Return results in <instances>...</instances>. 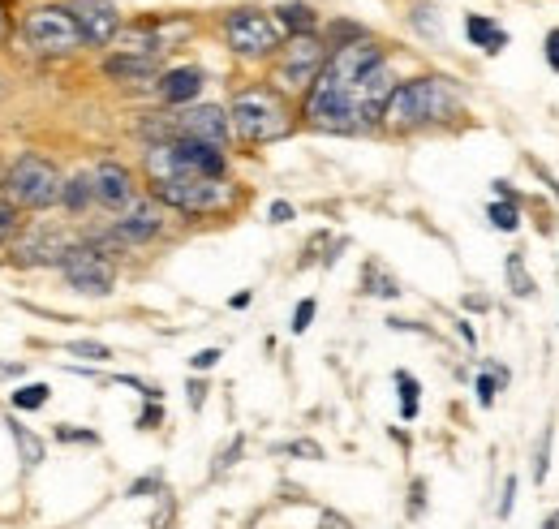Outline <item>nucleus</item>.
<instances>
[{"label": "nucleus", "instance_id": "1", "mask_svg": "<svg viewBox=\"0 0 559 529\" xmlns=\"http://www.w3.org/2000/svg\"><path fill=\"white\" fill-rule=\"evenodd\" d=\"M461 112V95L448 78H409L400 82L396 95L387 99L383 108V125L396 134H413V130H426V125H439Z\"/></svg>", "mask_w": 559, "mask_h": 529}, {"label": "nucleus", "instance_id": "2", "mask_svg": "<svg viewBox=\"0 0 559 529\" xmlns=\"http://www.w3.org/2000/svg\"><path fill=\"white\" fill-rule=\"evenodd\" d=\"M228 121H233V134L241 142H276L293 130V112H289V99H284L276 87H246L233 95L228 104Z\"/></svg>", "mask_w": 559, "mask_h": 529}, {"label": "nucleus", "instance_id": "3", "mask_svg": "<svg viewBox=\"0 0 559 529\" xmlns=\"http://www.w3.org/2000/svg\"><path fill=\"white\" fill-rule=\"evenodd\" d=\"M151 190L164 207L181 211V216H220L237 198V190L224 177H203V173H172L164 181H151Z\"/></svg>", "mask_w": 559, "mask_h": 529}, {"label": "nucleus", "instance_id": "4", "mask_svg": "<svg viewBox=\"0 0 559 529\" xmlns=\"http://www.w3.org/2000/svg\"><path fill=\"white\" fill-rule=\"evenodd\" d=\"M5 198L13 207H31V211H43V207H56L65 203V177L61 168L43 155H18L13 168L5 173Z\"/></svg>", "mask_w": 559, "mask_h": 529}, {"label": "nucleus", "instance_id": "5", "mask_svg": "<svg viewBox=\"0 0 559 529\" xmlns=\"http://www.w3.org/2000/svg\"><path fill=\"white\" fill-rule=\"evenodd\" d=\"M22 39H26V48L39 52V56H74L86 44L74 9H65V5H35V9H26L22 13Z\"/></svg>", "mask_w": 559, "mask_h": 529}, {"label": "nucleus", "instance_id": "6", "mask_svg": "<svg viewBox=\"0 0 559 529\" xmlns=\"http://www.w3.org/2000/svg\"><path fill=\"white\" fill-rule=\"evenodd\" d=\"M155 142H177V138H190V142H211V147H228L233 138V121H228L224 108L215 104H198V108H181L164 121H151L142 125Z\"/></svg>", "mask_w": 559, "mask_h": 529}, {"label": "nucleus", "instance_id": "7", "mask_svg": "<svg viewBox=\"0 0 559 529\" xmlns=\"http://www.w3.org/2000/svg\"><path fill=\"white\" fill-rule=\"evenodd\" d=\"M284 26L263 9H233L224 18V39L237 56H271L284 48Z\"/></svg>", "mask_w": 559, "mask_h": 529}, {"label": "nucleus", "instance_id": "8", "mask_svg": "<svg viewBox=\"0 0 559 529\" xmlns=\"http://www.w3.org/2000/svg\"><path fill=\"white\" fill-rule=\"evenodd\" d=\"M327 56H332V48H327L323 39H314V35H293L289 44H284V56H280L276 78H271V82H276V87H284V91H310L314 78L323 74Z\"/></svg>", "mask_w": 559, "mask_h": 529}, {"label": "nucleus", "instance_id": "9", "mask_svg": "<svg viewBox=\"0 0 559 529\" xmlns=\"http://www.w3.org/2000/svg\"><path fill=\"white\" fill-rule=\"evenodd\" d=\"M61 271H65L69 289H78L86 297H108L112 284H117V267H112V259L95 246V241H86V246H69Z\"/></svg>", "mask_w": 559, "mask_h": 529}, {"label": "nucleus", "instance_id": "10", "mask_svg": "<svg viewBox=\"0 0 559 529\" xmlns=\"http://www.w3.org/2000/svg\"><path fill=\"white\" fill-rule=\"evenodd\" d=\"M112 233H117L125 246H142V241L160 237L164 233V203L160 198H134V203L121 211V220L112 224Z\"/></svg>", "mask_w": 559, "mask_h": 529}, {"label": "nucleus", "instance_id": "11", "mask_svg": "<svg viewBox=\"0 0 559 529\" xmlns=\"http://www.w3.org/2000/svg\"><path fill=\"white\" fill-rule=\"evenodd\" d=\"M74 18L82 26L86 44L104 48V44H117L121 35V13L112 0H74Z\"/></svg>", "mask_w": 559, "mask_h": 529}, {"label": "nucleus", "instance_id": "12", "mask_svg": "<svg viewBox=\"0 0 559 529\" xmlns=\"http://www.w3.org/2000/svg\"><path fill=\"white\" fill-rule=\"evenodd\" d=\"M13 254H18V263H26V267H43V263L61 267L65 254H69V237L56 233V228H48V224H39V228H31V233H22L18 241H13Z\"/></svg>", "mask_w": 559, "mask_h": 529}, {"label": "nucleus", "instance_id": "13", "mask_svg": "<svg viewBox=\"0 0 559 529\" xmlns=\"http://www.w3.org/2000/svg\"><path fill=\"white\" fill-rule=\"evenodd\" d=\"M91 177H95V203H104V207H112V211H125V207L138 198L134 173H129L121 160H99Z\"/></svg>", "mask_w": 559, "mask_h": 529}, {"label": "nucleus", "instance_id": "14", "mask_svg": "<svg viewBox=\"0 0 559 529\" xmlns=\"http://www.w3.org/2000/svg\"><path fill=\"white\" fill-rule=\"evenodd\" d=\"M198 91H203V69H194V65L168 69V74L160 78V99L172 108H185L190 99H198Z\"/></svg>", "mask_w": 559, "mask_h": 529}, {"label": "nucleus", "instance_id": "15", "mask_svg": "<svg viewBox=\"0 0 559 529\" xmlns=\"http://www.w3.org/2000/svg\"><path fill=\"white\" fill-rule=\"evenodd\" d=\"M465 35L473 39V48H482L486 56H499L508 48V31L495 26L491 18H482V13H465Z\"/></svg>", "mask_w": 559, "mask_h": 529}, {"label": "nucleus", "instance_id": "16", "mask_svg": "<svg viewBox=\"0 0 559 529\" xmlns=\"http://www.w3.org/2000/svg\"><path fill=\"white\" fill-rule=\"evenodd\" d=\"M104 74L117 78V82H134V78H155L160 74V56H108L104 61Z\"/></svg>", "mask_w": 559, "mask_h": 529}, {"label": "nucleus", "instance_id": "17", "mask_svg": "<svg viewBox=\"0 0 559 529\" xmlns=\"http://www.w3.org/2000/svg\"><path fill=\"white\" fill-rule=\"evenodd\" d=\"M276 22L284 26V31H293V35H314V26H319V13H314L310 5H301V0H289V5L276 9Z\"/></svg>", "mask_w": 559, "mask_h": 529}, {"label": "nucleus", "instance_id": "18", "mask_svg": "<svg viewBox=\"0 0 559 529\" xmlns=\"http://www.w3.org/2000/svg\"><path fill=\"white\" fill-rule=\"evenodd\" d=\"M91 203H95V177H91V173L69 177V181H65V207H69V211H86Z\"/></svg>", "mask_w": 559, "mask_h": 529}, {"label": "nucleus", "instance_id": "19", "mask_svg": "<svg viewBox=\"0 0 559 529\" xmlns=\"http://www.w3.org/2000/svg\"><path fill=\"white\" fill-rule=\"evenodd\" d=\"M396 388H400V418L413 422L418 418V396H422V383L409 375V370H396Z\"/></svg>", "mask_w": 559, "mask_h": 529}, {"label": "nucleus", "instance_id": "20", "mask_svg": "<svg viewBox=\"0 0 559 529\" xmlns=\"http://www.w3.org/2000/svg\"><path fill=\"white\" fill-rule=\"evenodd\" d=\"M362 284H366V293H370V297H400V284H396V276H387V271H383L379 263H366V271H362Z\"/></svg>", "mask_w": 559, "mask_h": 529}, {"label": "nucleus", "instance_id": "21", "mask_svg": "<svg viewBox=\"0 0 559 529\" xmlns=\"http://www.w3.org/2000/svg\"><path fill=\"white\" fill-rule=\"evenodd\" d=\"M504 271H508V284H512L516 297H534V280H529V271H525V254H521V250L508 254V259H504Z\"/></svg>", "mask_w": 559, "mask_h": 529}, {"label": "nucleus", "instance_id": "22", "mask_svg": "<svg viewBox=\"0 0 559 529\" xmlns=\"http://www.w3.org/2000/svg\"><path fill=\"white\" fill-rule=\"evenodd\" d=\"M486 216H491V224L499 228V233H516V228H521V203H504V198H495Z\"/></svg>", "mask_w": 559, "mask_h": 529}, {"label": "nucleus", "instance_id": "23", "mask_svg": "<svg viewBox=\"0 0 559 529\" xmlns=\"http://www.w3.org/2000/svg\"><path fill=\"white\" fill-rule=\"evenodd\" d=\"M551 443H555V431L547 426V431H542V443L534 448V461H529V469H534V482H538V486L547 482V474H551Z\"/></svg>", "mask_w": 559, "mask_h": 529}, {"label": "nucleus", "instance_id": "24", "mask_svg": "<svg viewBox=\"0 0 559 529\" xmlns=\"http://www.w3.org/2000/svg\"><path fill=\"white\" fill-rule=\"evenodd\" d=\"M18 228H22L18 207H13L9 198H0V250H5L9 241H18Z\"/></svg>", "mask_w": 559, "mask_h": 529}, {"label": "nucleus", "instance_id": "25", "mask_svg": "<svg viewBox=\"0 0 559 529\" xmlns=\"http://www.w3.org/2000/svg\"><path fill=\"white\" fill-rule=\"evenodd\" d=\"M48 396H52L48 383H26V388L13 392V409H39L48 405Z\"/></svg>", "mask_w": 559, "mask_h": 529}, {"label": "nucleus", "instance_id": "26", "mask_svg": "<svg viewBox=\"0 0 559 529\" xmlns=\"http://www.w3.org/2000/svg\"><path fill=\"white\" fill-rule=\"evenodd\" d=\"M9 431H13V439H18V448H22V461H26V465H39V461H43V443H39L31 431H26V426H18V422H13Z\"/></svg>", "mask_w": 559, "mask_h": 529}, {"label": "nucleus", "instance_id": "27", "mask_svg": "<svg viewBox=\"0 0 559 529\" xmlns=\"http://www.w3.org/2000/svg\"><path fill=\"white\" fill-rule=\"evenodd\" d=\"M473 392H478V405L482 409H495V400H499V392H504V383H499L491 370L482 366V375H478V383H473Z\"/></svg>", "mask_w": 559, "mask_h": 529}, {"label": "nucleus", "instance_id": "28", "mask_svg": "<svg viewBox=\"0 0 559 529\" xmlns=\"http://www.w3.org/2000/svg\"><path fill=\"white\" fill-rule=\"evenodd\" d=\"M413 26H418L426 39L443 44V26H439V13H435V9H413Z\"/></svg>", "mask_w": 559, "mask_h": 529}, {"label": "nucleus", "instance_id": "29", "mask_svg": "<svg viewBox=\"0 0 559 529\" xmlns=\"http://www.w3.org/2000/svg\"><path fill=\"white\" fill-rule=\"evenodd\" d=\"M69 353H74V357H91V362H108V357H112V349L99 345V340H74Z\"/></svg>", "mask_w": 559, "mask_h": 529}, {"label": "nucleus", "instance_id": "30", "mask_svg": "<svg viewBox=\"0 0 559 529\" xmlns=\"http://www.w3.org/2000/svg\"><path fill=\"white\" fill-rule=\"evenodd\" d=\"M314 310H319V302H314V297H301V302H297V310H293V332L301 336V332H306V327L314 323Z\"/></svg>", "mask_w": 559, "mask_h": 529}, {"label": "nucleus", "instance_id": "31", "mask_svg": "<svg viewBox=\"0 0 559 529\" xmlns=\"http://www.w3.org/2000/svg\"><path fill=\"white\" fill-rule=\"evenodd\" d=\"M512 504H516V478L508 474V478H504V495H499L495 517H499V521H508V517H512Z\"/></svg>", "mask_w": 559, "mask_h": 529}, {"label": "nucleus", "instance_id": "32", "mask_svg": "<svg viewBox=\"0 0 559 529\" xmlns=\"http://www.w3.org/2000/svg\"><path fill=\"white\" fill-rule=\"evenodd\" d=\"M280 452H293V456H310V461H323V448L319 443H310V439H297V443H284Z\"/></svg>", "mask_w": 559, "mask_h": 529}, {"label": "nucleus", "instance_id": "33", "mask_svg": "<svg viewBox=\"0 0 559 529\" xmlns=\"http://www.w3.org/2000/svg\"><path fill=\"white\" fill-rule=\"evenodd\" d=\"M409 517H422V508H426V482L422 478H413V486H409Z\"/></svg>", "mask_w": 559, "mask_h": 529}, {"label": "nucleus", "instance_id": "34", "mask_svg": "<svg viewBox=\"0 0 559 529\" xmlns=\"http://www.w3.org/2000/svg\"><path fill=\"white\" fill-rule=\"evenodd\" d=\"M155 491H160V474H151V478H138L134 486H129V499H142V495H155Z\"/></svg>", "mask_w": 559, "mask_h": 529}, {"label": "nucleus", "instance_id": "35", "mask_svg": "<svg viewBox=\"0 0 559 529\" xmlns=\"http://www.w3.org/2000/svg\"><path fill=\"white\" fill-rule=\"evenodd\" d=\"M56 439H65V443H99L95 431H74V426H61V431H56Z\"/></svg>", "mask_w": 559, "mask_h": 529}, {"label": "nucleus", "instance_id": "36", "mask_svg": "<svg viewBox=\"0 0 559 529\" xmlns=\"http://www.w3.org/2000/svg\"><path fill=\"white\" fill-rule=\"evenodd\" d=\"M319 529H353V521H349V517H340V512H332V508H323Z\"/></svg>", "mask_w": 559, "mask_h": 529}, {"label": "nucleus", "instance_id": "37", "mask_svg": "<svg viewBox=\"0 0 559 529\" xmlns=\"http://www.w3.org/2000/svg\"><path fill=\"white\" fill-rule=\"evenodd\" d=\"M220 357H224L220 349H203V353H194V357H190V366H194V370H211L215 362H220Z\"/></svg>", "mask_w": 559, "mask_h": 529}, {"label": "nucleus", "instance_id": "38", "mask_svg": "<svg viewBox=\"0 0 559 529\" xmlns=\"http://www.w3.org/2000/svg\"><path fill=\"white\" fill-rule=\"evenodd\" d=\"M267 216H271V224H289V220H293V207L284 203V198H276V203H271V211H267Z\"/></svg>", "mask_w": 559, "mask_h": 529}, {"label": "nucleus", "instance_id": "39", "mask_svg": "<svg viewBox=\"0 0 559 529\" xmlns=\"http://www.w3.org/2000/svg\"><path fill=\"white\" fill-rule=\"evenodd\" d=\"M542 52H547V65H551L555 74H559V26H555V31L547 35V48H542Z\"/></svg>", "mask_w": 559, "mask_h": 529}, {"label": "nucleus", "instance_id": "40", "mask_svg": "<svg viewBox=\"0 0 559 529\" xmlns=\"http://www.w3.org/2000/svg\"><path fill=\"white\" fill-rule=\"evenodd\" d=\"M529 168H534V173H538V177H542V181H547V185H551V194H555V198H559V181H555V177H551V168H547V164H538V160H534V155H529Z\"/></svg>", "mask_w": 559, "mask_h": 529}, {"label": "nucleus", "instance_id": "41", "mask_svg": "<svg viewBox=\"0 0 559 529\" xmlns=\"http://www.w3.org/2000/svg\"><path fill=\"white\" fill-rule=\"evenodd\" d=\"M160 418H164V409L160 405H147V409H142V418H138V426H142V431H151Z\"/></svg>", "mask_w": 559, "mask_h": 529}, {"label": "nucleus", "instance_id": "42", "mask_svg": "<svg viewBox=\"0 0 559 529\" xmlns=\"http://www.w3.org/2000/svg\"><path fill=\"white\" fill-rule=\"evenodd\" d=\"M495 185V198H504V203H521V194L512 190V181H491Z\"/></svg>", "mask_w": 559, "mask_h": 529}, {"label": "nucleus", "instance_id": "43", "mask_svg": "<svg viewBox=\"0 0 559 529\" xmlns=\"http://www.w3.org/2000/svg\"><path fill=\"white\" fill-rule=\"evenodd\" d=\"M203 396H207V383H190V405L203 409Z\"/></svg>", "mask_w": 559, "mask_h": 529}, {"label": "nucleus", "instance_id": "44", "mask_svg": "<svg viewBox=\"0 0 559 529\" xmlns=\"http://www.w3.org/2000/svg\"><path fill=\"white\" fill-rule=\"evenodd\" d=\"M456 332H461V340H465V345L473 349V345H478V332H473V323H456Z\"/></svg>", "mask_w": 559, "mask_h": 529}, {"label": "nucleus", "instance_id": "45", "mask_svg": "<svg viewBox=\"0 0 559 529\" xmlns=\"http://www.w3.org/2000/svg\"><path fill=\"white\" fill-rule=\"evenodd\" d=\"M5 35H9V9H5V0H0V44H5Z\"/></svg>", "mask_w": 559, "mask_h": 529}, {"label": "nucleus", "instance_id": "46", "mask_svg": "<svg viewBox=\"0 0 559 529\" xmlns=\"http://www.w3.org/2000/svg\"><path fill=\"white\" fill-rule=\"evenodd\" d=\"M0 375H22V366L18 362H0Z\"/></svg>", "mask_w": 559, "mask_h": 529}, {"label": "nucleus", "instance_id": "47", "mask_svg": "<svg viewBox=\"0 0 559 529\" xmlns=\"http://www.w3.org/2000/svg\"><path fill=\"white\" fill-rule=\"evenodd\" d=\"M542 529H559V508H555V512H547V521H542Z\"/></svg>", "mask_w": 559, "mask_h": 529}, {"label": "nucleus", "instance_id": "48", "mask_svg": "<svg viewBox=\"0 0 559 529\" xmlns=\"http://www.w3.org/2000/svg\"><path fill=\"white\" fill-rule=\"evenodd\" d=\"M0 95H5V78H0Z\"/></svg>", "mask_w": 559, "mask_h": 529}]
</instances>
